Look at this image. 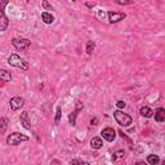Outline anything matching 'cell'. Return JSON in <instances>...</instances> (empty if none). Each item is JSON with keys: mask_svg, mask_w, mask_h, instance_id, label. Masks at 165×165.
Returning <instances> with one entry per match:
<instances>
[{"mask_svg": "<svg viewBox=\"0 0 165 165\" xmlns=\"http://www.w3.org/2000/svg\"><path fill=\"white\" fill-rule=\"evenodd\" d=\"M41 18H43L44 23H47V25H50V23L54 21V17L50 13H48V12H43V13H41Z\"/></svg>", "mask_w": 165, "mask_h": 165, "instance_id": "cell-12", "label": "cell"}, {"mask_svg": "<svg viewBox=\"0 0 165 165\" xmlns=\"http://www.w3.org/2000/svg\"><path fill=\"white\" fill-rule=\"evenodd\" d=\"M0 125H1L0 133L4 134L5 130H7V127H8V119H7V118H1V119H0Z\"/></svg>", "mask_w": 165, "mask_h": 165, "instance_id": "cell-16", "label": "cell"}, {"mask_svg": "<svg viewBox=\"0 0 165 165\" xmlns=\"http://www.w3.org/2000/svg\"><path fill=\"white\" fill-rule=\"evenodd\" d=\"M76 115H77V110L74 111L72 113H70V116H68V121H70V124H72V125L76 124Z\"/></svg>", "mask_w": 165, "mask_h": 165, "instance_id": "cell-19", "label": "cell"}, {"mask_svg": "<svg viewBox=\"0 0 165 165\" xmlns=\"http://www.w3.org/2000/svg\"><path fill=\"white\" fill-rule=\"evenodd\" d=\"M8 63L13 67H18L21 70H27L29 68V62H26V59L21 58L18 54H10L8 58Z\"/></svg>", "mask_w": 165, "mask_h": 165, "instance_id": "cell-1", "label": "cell"}, {"mask_svg": "<svg viewBox=\"0 0 165 165\" xmlns=\"http://www.w3.org/2000/svg\"><path fill=\"white\" fill-rule=\"evenodd\" d=\"M124 155H125V151H124V150H119V151H116L115 154H113V156H112V160H113V161H116L118 159L124 157Z\"/></svg>", "mask_w": 165, "mask_h": 165, "instance_id": "cell-18", "label": "cell"}, {"mask_svg": "<svg viewBox=\"0 0 165 165\" xmlns=\"http://www.w3.org/2000/svg\"><path fill=\"white\" fill-rule=\"evenodd\" d=\"M21 124H22V127L23 128H26V129H31V121H30V119H29V115H27V112L26 111H23L22 113H21Z\"/></svg>", "mask_w": 165, "mask_h": 165, "instance_id": "cell-8", "label": "cell"}, {"mask_svg": "<svg viewBox=\"0 0 165 165\" xmlns=\"http://www.w3.org/2000/svg\"><path fill=\"white\" fill-rule=\"evenodd\" d=\"M91 146H92V148H94V150H100V148H102V146H103V142H102L101 138L94 137L91 141Z\"/></svg>", "mask_w": 165, "mask_h": 165, "instance_id": "cell-11", "label": "cell"}, {"mask_svg": "<svg viewBox=\"0 0 165 165\" xmlns=\"http://www.w3.org/2000/svg\"><path fill=\"white\" fill-rule=\"evenodd\" d=\"M118 4H120V5H125V4H132L133 1H116Z\"/></svg>", "mask_w": 165, "mask_h": 165, "instance_id": "cell-25", "label": "cell"}, {"mask_svg": "<svg viewBox=\"0 0 165 165\" xmlns=\"http://www.w3.org/2000/svg\"><path fill=\"white\" fill-rule=\"evenodd\" d=\"M119 134H120V136H121V138H124V139H127V141H128V143H129V145H133V142H132V139H129V138H128L127 136H125V134L123 133L121 130L119 132Z\"/></svg>", "mask_w": 165, "mask_h": 165, "instance_id": "cell-22", "label": "cell"}, {"mask_svg": "<svg viewBox=\"0 0 165 165\" xmlns=\"http://www.w3.org/2000/svg\"><path fill=\"white\" fill-rule=\"evenodd\" d=\"M155 120L157 123H163L165 120V109H161V107H159V109L155 110Z\"/></svg>", "mask_w": 165, "mask_h": 165, "instance_id": "cell-9", "label": "cell"}, {"mask_svg": "<svg viewBox=\"0 0 165 165\" xmlns=\"http://www.w3.org/2000/svg\"><path fill=\"white\" fill-rule=\"evenodd\" d=\"M94 48H95V44L93 43L92 40L86 41V53H88V54H92L93 50H94Z\"/></svg>", "mask_w": 165, "mask_h": 165, "instance_id": "cell-17", "label": "cell"}, {"mask_svg": "<svg viewBox=\"0 0 165 165\" xmlns=\"http://www.w3.org/2000/svg\"><path fill=\"white\" fill-rule=\"evenodd\" d=\"M12 44H13V47L16 48L17 50H27L30 45H31V41L29 40V39H13L12 40Z\"/></svg>", "mask_w": 165, "mask_h": 165, "instance_id": "cell-4", "label": "cell"}, {"mask_svg": "<svg viewBox=\"0 0 165 165\" xmlns=\"http://www.w3.org/2000/svg\"><path fill=\"white\" fill-rule=\"evenodd\" d=\"M86 5H88V7H91V8H93V7H94V3H93V4H92V3H86Z\"/></svg>", "mask_w": 165, "mask_h": 165, "instance_id": "cell-28", "label": "cell"}, {"mask_svg": "<svg viewBox=\"0 0 165 165\" xmlns=\"http://www.w3.org/2000/svg\"><path fill=\"white\" fill-rule=\"evenodd\" d=\"M9 103H10V109L13 111H17V110H19L21 107H23V104H25V100L21 98V97H13Z\"/></svg>", "mask_w": 165, "mask_h": 165, "instance_id": "cell-7", "label": "cell"}, {"mask_svg": "<svg viewBox=\"0 0 165 165\" xmlns=\"http://www.w3.org/2000/svg\"><path fill=\"white\" fill-rule=\"evenodd\" d=\"M26 141H29V137L25 136V134H21V133H12L8 136L7 138V143L9 146H17L19 145L21 142H26Z\"/></svg>", "mask_w": 165, "mask_h": 165, "instance_id": "cell-3", "label": "cell"}, {"mask_svg": "<svg viewBox=\"0 0 165 165\" xmlns=\"http://www.w3.org/2000/svg\"><path fill=\"white\" fill-rule=\"evenodd\" d=\"M136 165H147V164L145 163V161H137Z\"/></svg>", "mask_w": 165, "mask_h": 165, "instance_id": "cell-27", "label": "cell"}, {"mask_svg": "<svg viewBox=\"0 0 165 165\" xmlns=\"http://www.w3.org/2000/svg\"><path fill=\"white\" fill-rule=\"evenodd\" d=\"M79 165H91V164H89V163H80Z\"/></svg>", "mask_w": 165, "mask_h": 165, "instance_id": "cell-29", "label": "cell"}, {"mask_svg": "<svg viewBox=\"0 0 165 165\" xmlns=\"http://www.w3.org/2000/svg\"><path fill=\"white\" fill-rule=\"evenodd\" d=\"M98 17H100L101 19H106L107 18V13H106V12L100 10V12H98Z\"/></svg>", "mask_w": 165, "mask_h": 165, "instance_id": "cell-21", "label": "cell"}, {"mask_svg": "<svg viewBox=\"0 0 165 165\" xmlns=\"http://www.w3.org/2000/svg\"><path fill=\"white\" fill-rule=\"evenodd\" d=\"M139 113L142 116H145V118H152V116H154V111L150 109V107H142Z\"/></svg>", "mask_w": 165, "mask_h": 165, "instance_id": "cell-13", "label": "cell"}, {"mask_svg": "<svg viewBox=\"0 0 165 165\" xmlns=\"http://www.w3.org/2000/svg\"><path fill=\"white\" fill-rule=\"evenodd\" d=\"M97 123H98V119H97V118H94V119L91 120V124H92V125H97Z\"/></svg>", "mask_w": 165, "mask_h": 165, "instance_id": "cell-26", "label": "cell"}, {"mask_svg": "<svg viewBox=\"0 0 165 165\" xmlns=\"http://www.w3.org/2000/svg\"><path fill=\"white\" fill-rule=\"evenodd\" d=\"M147 161H148V164H151V165H156V164H159L160 159H159L157 155H148V157H147Z\"/></svg>", "mask_w": 165, "mask_h": 165, "instance_id": "cell-15", "label": "cell"}, {"mask_svg": "<svg viewBox=\"0 0 165 165\" xmlns=\"http://www.w3.org/2000/svg\"><path fill=\"white\" fill-rule=\"evenodd\" d=\"M0 77H1V80L4 83H8V81H10V80H12V75H10V72H8L7 70H1V71H0Z\"/></svg>", "mask_w": 165, "mask_h": 165, "instance_id": "cell-14", "label": "cell"}, {"mask_svg": "<svg viewBox=\"0 0 165 165\" xmlns=\"http://www.w3.org/2000/svg\"><path fill=\"white\" fill-rule=\"evenodd\" d=\"M163 165H165V160H164V161H163Z\"/></svg>", "mask_w": 165, "mask_h": 165, "instance_id": "cell-30", "label": "cell"}, {"mask_svg": "<svg viewBox=\"0 0 165 165\" xmlns=\"http://www.w3.org/2000/svg\"><path fill=\"white\" fill-rule=\"evenodd\" d=\"M41 4H43V7H44V8H45V9H47V10H53V8H52V5H50V4H49V3H48V1H45V0H44V1H43V3H41Z\"/></svg>", "mask_w": 165, "mask_h": 165, "instance_id": "cell-20", "label": "cell"}, {"mask_svg": "<svg viewBox=\"0 0 165 165\" xmlns=\"http://www.w3.org/2000/svg\"><path fill=\"white\" fill-rule=\"evenodd\" d=\"M127 17V14L123 12H107V21L110 23H118Z\"/></svg>", "mask_w": 165, "mask_h": 165, "instance_id": "cell-5", "label": "cell"}, {"mask_svg": "<svg viewBox=\"0 0 165 165\" xmlns=\"http://www.w3.org/2000/svg\"><path fill=\"white\" fill-rule=\"evenodd\" d=\"M113 118H115L116 123L120 125V127H129L132 124V118L128 115V113H124L123 111H115L113 112Z\"/></svg>", "mask_w": 165, "mask_h": 165, "instance_id": "cell-2", "label": "cell"}, {"mask_svg": "<svg viewBox=\"0 0 165 165\" xmlns=\"http://www.w3.org/2000/svg\"><path fill=\"white\" fill-rule=\"evenodd\" d=\"M59 118H61V109H57V115H56V124H58L59 123Z\"/></svg>", "mask_w": 165, "mask_h": 165, "instance_id": "cell-23", "label": "cell"}, {"mask_svg": "<svg viewBox=\"0 0 165 165\" xmlns=\"http://www.w3.org/2000/svg\"><path fill=\"white\" fill-rule=\"evenodd\" d=\"M101 134L106 141L112 142V141L115 139V137H116V130L113 128H104L103 130L101 132Z\"/></svg>", "mask_w": 165, "mask_h": 165, "instance_id": "cell-6", "label": "cell"}, {"mask_svg": "<svg viewBox=\"0 0 165 165\" xmlns=\"http://www.w3.org/2000/svg\"><path fill=\"white\" fill-rule=\"evenodd\" d=\"M116 106H118L119 109H124V107H125V102H124V101H118Z\"/></svg>", "mask_w": 165, "mask_h": 165, "instance_id": "cell-24", "label": "cell"}, {"mask_svg": "<svg viewBox=\"0 0 165 165\" xmlns=\"http://www.w3.org/2000/svg\"><path fill=\"white\" fill-rule=\"evenodd\" d=\"M8 25H9V21L5 17L4 12H0V31H5Z\"/></svg>", "mask_w": 165, "mask_h": 165, "instance_id": "cell-10", "label": "cell"}]
</instances>
